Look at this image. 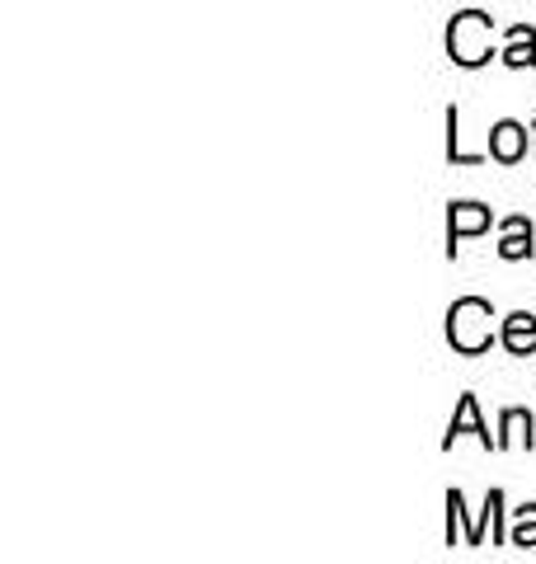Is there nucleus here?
Returning a JSON list of instances; mask_svg holds the SVG:
<instances>
[{
    "label": "nucleus",
    "mask_w": 536,
    "mask_h": 564,
    "mask_svg": "<svg viewBox=\"0 0 536 564\" xmlns=\"http://www.w3.org/2000/svg\"><path fill=\"white\" fill-rule=\"evenodd\" d=\"M461 433H475L480 443L499 452V437H490V429H485V423H480V404H475V395H461V404H457L452 423H447V437H442V447H452Z\"/></svg>",
    "instance_id": "nucleus-4"
},
{
    "label": "nucleus",
    "mask_w": 536,
    "mask_h": 564,
    "mask_svg": "<svg viewBox=\"0 0 536 564\" xmlns=\"http://www.w3.org/2000/svg\"><path fill=\"white\" fill-rule=\"evenodd\" d=\"M447 161H452V165H480V155L461 151V132H457V109H447Z\"/></svg>",
    "instance_id": "nucleus-11"
},
{
    "label": "nucleus",
    "mask_w": 536,
    "mask_h": 564,
    "mask_svg": "<svg viewBox=\"0 0 536 564\" xmlns=\"http://www.w3.org/2000/svg\"><path fill=\"white\" fill-rule=\"evenodd\" d=\"M504 348L513 352V358H532L536 352V315H527V311H513L508 321H504Z\"/></svg>",
    "instance_id": "nucleus-6"
},
{
    "label": "nucleus",
    "mask_w": 536,
    "mask_h": 564,
    "mask_svg": "<svg viewBox=\"0 0 536 564\" xmlns=\"http://www.w3.org/2000/svg\"><path fill=\"white\" fill-rule=\"evenodd\" d=\"M494 306L480 302V296H461V302H452V311H447V339H452L457 352H467V358H475V352H485L494 344Z\"/></svg>",
    "instance_id": "nucleus-1"
},
{
    "label": "nucleus",
    "mask_w": 536,
    "mask_h": 564,
    "mask_svg": "<svg viewBox=\"0 0 536 564\" xmlns=\"http://www.w3.org/2000/svg\"><path fill=\"white\" fill-rule=\"evenodd\" d=\"M504 62H508V66H536V33H532L527 24H513V29H508Z\"/></svg>",
    "instance_id": "nucleus-8"
},
{
    "label": "nucleus",
    "mask_w": 536,
    "mask_h": 564,
    "mask_svg": "<svg viewBox=\"0 0 536 564\" xmlns=\"http://www.w3.org/2000/svg\"><path fill=\"white\" fill-rule=\"evenodd\" d=\"M447 52L457 66H485L494 57V24L480 10H461L447 29Z\"/></svg>",
    "instance_id": "nucleus-2"
},
{
    "label": "nucleus",
    "mask_w": 536,
    "mask_h": 564,
    "mask_svg": "<svg viewBox=\"0 0 536 564\" xmlns=\"http://www.w3.org/2000/svg\"><path fill=\"white\" fill-rule=\"evenodd\" d=\"M490 155L494 161H504V165H513V161H523L527 155V128L523 122H494V132H490Z\"/></svg>",
    "instance_id": "nucleus-5"
},
{
    "label": "nucleus",
    "mask_w": 536,
    "mask_h": 564,
    "mask_svg": "<svg viewBox=\"0 0 536 564\" xmlns=\"http://www.w3.org/2000/svg\"><path fill=\"white\" fill-rule=\"evenodd\" d=\"M536 250L532 245V221L527 217H508L504 221V240H499V254L504 259H527Z\"/></svg>",
    "instance_id": "nucleus-7"
},
{
    "label": "nucleus",
    "mask_w": 536,
    "mask_h": 564,
    "mask_svg": "<svg viewBox=\"0 0 536 564\" xmlns=\"http://www.w3.org/2000/svg\"><path fill=\"white\" fill-rule=\"evenodd\" d=\"M499 429H504V437H499V452L513 447V443H523V447L536 443V437H532V414H527V410H504V423H499Z\"/></svg>",
    "instance_id": "nucleus-9"
},
{
    "label": "nucleus",
    "mask_w": 536,
    "mask_h": 564,
    "mask_svg": "<svg viewBox=\"0 0 536 564\" xmlns=\"http://www.w3.org/2000/svg\"><path fill=\"white\" fill-rule=\"evenodd\" d=\"M490 207H480V203H457L452 207V217H447V254L457 259V245L467 240V236H480V231H490Z\"/></svg>",
    "instance_id": "nucleus-3"
},
{
    "label": "nucleus",
    "mask_w": 536,
    "mask_h": 564,
    "mask_svg": "<svg viewBox=\"0 0 536 564\" xmlns=\"http://www.w3.org/2000/svg\"><path fill=\"white\" fill-rule=\"evenodd\" d=\"M508 541H513V545H523V551H532V545H536V503L517 508V522H513Z\"/></svg>",
    "instance_id": "nucleus-10"
}]
</instances>
